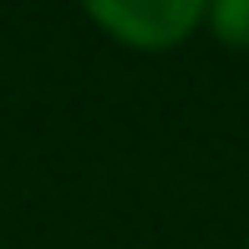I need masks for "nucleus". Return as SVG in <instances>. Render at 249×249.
Segmentation results:
<instances>
[{
	"instance_id": "obj_1",
	"label": "nucleus",
	"mask_w": 249,
	"mask_h": 249,
	"mask_svg": "<svg viewBox=\"0 0 249 249\" xmlns=\"http://www.w3.org/2000/svg\"><path fill=\"white\" fill-rule=\"evenodd\" d=\"M87 16L102 31H112L122 46L163 51V46H178L209 10L198 0H97V5H87Z\"/></svg>"
},
{
	"instance_id": "obj_2",
	"label": "nucleus",
	"mask_w": 249,
	"mask_h": 249,
	"mask_svg": "<svg viewBox=\"0 0 249 249\" xmlns=\"http://www.w3.org/2000/svg\"><path fill=\"white\" fill-rule=\"evenodd\" d=\"M209 26L219 31L224 46L249 51V0H224V5H213L209 10Z\"/></svg>"
}]
</instances>
